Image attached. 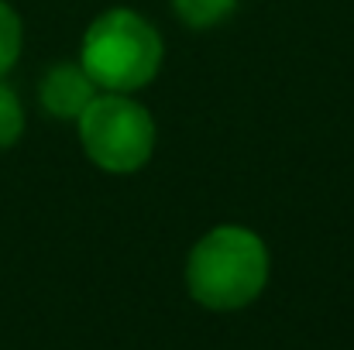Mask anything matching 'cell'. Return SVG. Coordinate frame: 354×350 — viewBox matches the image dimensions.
<instances>
[{"instance_id":"cell-1","label":"cell","mask_w":354,"mask_h":350,"mask_svg":"<svg viewBox=\"0 0 354 350\" xmlns=\"http://www.w3.org/2000/svg\"><path fill=\"white\" fill-rule=\"evenodd\" d=\"M268 278V251L244 227H217L189 254L186 282L207 309L248 306Z\"/></svg>"},{"instance_id":"cell-2","label":"cell","mask_w":354,"mask_h":350,"mask_svg":"<svg viewBox=\"0 0 354 350\" xmlns=\"http://www.w3.org/2000/svg\"><path fill=\"white\" fill-rule=\"evenodd\" d=\"M80 66L104 90L114 93L138 90L162 66L158 31L134 10H111L90 24Z\"/></svg>"},{"instance_id":"cell-3","label":"cell","mask_w":354,"mask_h":350,"mask_svg":"<svg viewBox=\"0 0 354 350\" xmlns=\"http://www.w3.org/2000/svg\"><path fill=\"white\" fill-rule=\"evenodd\" d=\"M80 137L86 155L107 172H134L155 148V124L145 107L124 97H97L80 114Z\"/></svg>"},{"instance_id":"cell-4","label":"cell","mask_w":354,"mask_h":350,"mask_svg":"<svg viewBox=\"0 0 354 350\" xmlns=\"http://www.w3.org/2000/svg\"><path fill=\"white\" fill-rule=\"evenodd\" d=\"M97 100V83L83 66H55L41 79V104L55 117H80Z\"/></svg>"},{"instance_id":"cell-5","label":"cell","mask_w":354,"mask_h":350,"mask_svg":"<svg viewBox=\"0 0 354 350\" xmlns=\"http://www.w3.org/2000/svg\"><path fill=\"white\" fill-rule=\"evenodd\" d=\"M172 3H176V14L193 28L217 24L221 17H227L234 10V0H172Z\"/></svg>"},{"instance_id":"cell-6","label":"cell","mask_w":354,"mask_h":350,"mask_svg":"<svg viewBox=\"0 0 354 350\" xmlns=\"http://www.w3.org/2000/svg\"><path fill=\"white\" fill-rule=\"evenodd\" d=\"M17 52H21V21L0 0V76L17 62Z\"/></svg>"},{"instance_id":"cell-7","label":"cell","mask_w":354,"mask_h":350,"mask_svg":"<svg viewBox=\"0 0 354 350\" xmlns=\"http://www.w3.org/2000/svg\"><path fill=\"white\" fill-rule=\"evenodd\" d=\"M21 127H24V114H21V104H17L14 90L0 83V148L14 144V141L21 137Z\"/></svg>"}]
</instances>
